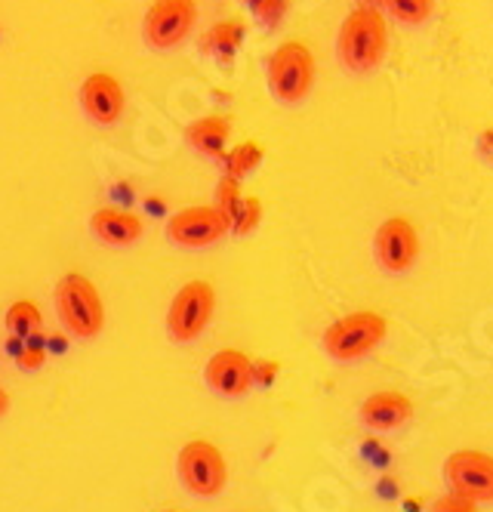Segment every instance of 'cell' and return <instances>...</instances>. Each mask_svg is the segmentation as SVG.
Returning a JSON list of instances; mask_svg holds the SVG:
<instances>
[{
	"label": "cell",
	"instance_id": "1",
	"mask_svg": "<svg viewBox=\"0 0 493 512\" xmlns=\"http://www.w3.org/2000/svg\"><path fill=\"white\" fill-rule=\"evenodd\" d=\"M389 53V19L376 7H355L336 31V59L352 75H370Z\"/></svg>",
	"mask_w": 493,
	"mask_h": 512
},
{
	"label": "cell",
	"instance_id": "2",
	"mask_svg": "<svg viewBox=\"0 0 493 512\" xmlns=\"http://www.w3.org/2000/svg\"><path fill=\"white\" fill-rule=\"evenodd\" d=\"M56 312L74 340H96L105 327V306L90 278L71 272L56 284Z\"/></svg>",
	"mask_w": 493,
	"mask_h": 512
},
{
	"label": "cell",
	"instance_id": "3",
	"mask_svg": "<svg viewBox=\"0 0 493 512\" xmlns=\"http://www.w3.org/2000/svg\"><path fill=\"white\" fill-rule=\"evenodd\" d=\"M389 334V321L373 312V309H361V312H349L343 318H336L324 337L321 346L333 361H361L364 355H370L379 343Z\"/></svg>",
	"mask_w": 493,
	"mask_h": 512
},
{
	"label": "cell",
	"instance_id": "4",
	"mask_svg": "<svg viewBox=\"0 0 493 512\" xmlns=\"http://www.w3.org/2000/svg\"><path fill=\"white\" fill-rule=\"evenodd\" d=\"M265 81H269V93L281 105H299L315 87V56L302 41H284L269 56V68H265Z\"/></svg>",
	"mask_w": 493,
	"mask_h": 512
},
{
	"label": "cell",
	"instance_id": "5",
	"mask_svg": "<svg viewBox=\"0 0 493 512\" xmlns=\"http://www.w3.org/2000/svg\"><path fill=\"white\" fill-rule=\"evenodd\" d=\"M176 475L188 494L216 497L225 491V482H229V466H225V457L216 445L204 442V438H195V442H188L179 451Z\"/></svg>",
	"mask_w": 493,
	"mask_h": 512
},
{
	"label": "cell",
	"instance_id": "6",
	"mask_svg": "<svg viewBox=\"0 0 493 512\" xmlns=\"http://www.w3.org/2000/svg\"><path fill=\"white\" fill-rule=\"evenodd\" d=\"M216 290L207 281H188L176 290L167 309V334L173 343H195L213 318Z\"/></svg>",
	"mask_w": 493,
	"mask_h": 512
},
{
	"label": "cell",
	"instance_id": "7",
	"mask_svg": "<svg viewBox=\"0 0 493 512\" xmlns=\"http://www.w3.org/2000/svg\"><path fill=\"white\" fill-rule=\"evenodd\" d=\"M167 241L185 250H207L232 232V219L219 213L213 204L182 207L167 219Z\"/></svg>",
	"mask_w": 493,
	"mask_h": 512
},
{
	"label": "cell",
	"instance_id": "8",
	"mask_svg": "<svg viewBox=\"0 0 493 512\" xmlns=\"http://www.w3.org/2000/svg\"><path fill=\"white\" fill-rule=\"evenodd\" d=\"M195 0H155L142 19V41L151 50H176L195 28Z\"/></svg>",
	"mask_w": 493,
	"mask_h": 512
},
{
	"label": "cell",
	"instance_id": "9",
	"mask_svg": "<svg viewBox=\"0 0 493 512\" xmlns=\"http://www.w3.org/2000/svg\"><path fill=\"white\" fill-rule=\"evenodd\" d=\"M441 475L450 485V494H460L472 503H493V454L453 451L444 460Z\"/></svg>",
	"mask_w": 493,
	"mask_h": 512
},
{
	"label": "cell",
	"instance_id": "10",
	"mask_svg": "<svg viewBox=\"0 0 493 512\" xmlns=\"http://www.w3.org/2000/svg\"><path fill=\"white\" fill-rule=\"evenodd\" d=\"M373 253L389 275H404L420 256V235L407 216H389L373 235Z\"/></svg>",
	"mask_w": 493,
	"mask_h": 512
},
{
	"label": "cell",
	"instance_id": "11",
	"mask_svg": "<svg viewBox=\"0 0 493 512\" xmlns=\"http://www.w3.org/2000/svg\"><path fill=\"white\" fill-rule=\"evenodd\" d=\"M204 383L219 398H244L256 386V361L238 349H222L207 361Z\"/></svg>",
	"mask_w": 493,
	"mask_h": 512
},
{
	"label": "cell",
	"instance_id": "12",
	"mask_svg": "<svg viewBox=\"0 0 493 512\" xmlns=\"http://www.w3.org/2000/svg\"><path fill=\"white\" fill-rule=\"evenodd\" d=\"M81 108L84 115L96 124V127H111L118 124L121 115H124V105H127V96H124V87L118 78L105 75V71H96L90 75L84 84H81Z\"/></svg>",
	"mask_w": 493,
	"mask_h": 512
},
{
	"label": "cell",
	"instance_id": "13",
	"mask_svg": "<svg viewBox=\"0 0 493 512\" xmlns=\"http://www.w3.org/2000/svg\"><path fill=\"white\" fill-rule=\"evenodd\" d=\"M413 417V401L404 392L383 389L361 401V423L370 432H395Z\"/></svg>",
	"mask_w": 493,
	"mask_h": 512
},
{
	"label": "cell",
	"instance_id": "14",
	"mask_svg": "<svg viewBox=\"0 0 493 512\" xmlns=\"http://www.w3.org/2000/svg\"><path fill=\"white\" fill-rule=\"evenodd\" d=\"M142 219L124 207H102L90 216V232L105 247H133L142 238Z\"/></svg>",
	"mask_w": 493,
	"mask_h": 512
},
{
	"label": "cell",
	"instance_id": "15",
	"mask_svg": "<svg viewBox=\"0 0 493 512\" xmlns=\"http://www.w3.org/2000/svg\"><path fill=\"white\" fill-rule=\"evenodd\" d=\"M229 136H232V124L225 115H207L195 124H188L185 130V142L192 145V149L207 158V161H219L229 152Z\"/></svg>",
	"mask_w": 493,
	"mask_h": 512
},
{
	"label": "cell",
	"instance_id": "16",
	"mask_svg": "<svg viewBox=\"0 0 493 512\" xmlns=\"http://www.w3.org/2000/svg\"><path fill=\"white\" fill-rule=\"evenodd\" d=\"M244 22L241 19H222L216 22L204 38H201V50L216 56L222 65H229L238 53V47L244 44Z\"/></svg>",
	"mask_w": 493,
	"mask_h": 512
},
{
	"label": "cell",
	"instance_id": "17",
	"mask_svg": "<svg viewBox=\"0 0 493 512\" xmlns=\"http://www.w3.org/2000/svg\"><path fill=\"white\" fill-rule=\"evenodd\" d=\"M7 334L13 337V340H19V343H31L37 334H41V324H44V318H41V309H37L31 300H19V303H13L10 309H7Z\"/></svg>",
	"mask_w": 493,
	"mask_h": 512
},
{
	"label": "cell",
	"instance_id": "18",
	"mask_svg": "<svg viewBox=\"0 0 493 512\" xmlns=\"http://www.w3.org/2000/svg\"><path fill=\"white\" fill-rule=\"evenodd\" d=\"M379 10H383L386 19L416 28L426 25L435 13V0H379Z\"/></svg>",
	"mask_w": 493,
	"mask_h": 512
},
{
	"label": "cell",
	"instance_id": "19",
	"mask_svg": "<svg viewBox=\"0 0 493 512\" xmlns=\"http://www.w3.org/2000/svg\"><path fill=\"white\" fill-rule=\"evenodd\" d=\"M222 164H225V176L241 182L244 176H250L262 164V145L259 142H241L232 152H225Z\"/></svg>",
	"mask_w": 493,
	"mask_h": 512
},
{
	"label": "cell",
	"instance_id": "20",
	"mask_svg": "<svg viewBox=\"0 0 493 512\" xmlns=\"http://www.w3.org/2000/svg\"><path fill=\"white\" fill-rule=\"evenodd\" d=\"M241 4L250 10V16H253L265 31H275V28L284 22L287 10H290V0H241Z\"/></svg>",
	"mask_w": 493,
	"mask_h": 512
},
{
	"label": "cell",
	"instance_id": "21",
	"mask_svg": "<svg viewBox=\"0 0 493 512\" xmlns=\"http://www.w3.org/2000/svg\"><path fill=\"white\" fill-rule=\"evenodd\" d=\"M241 201H244V195H241V182L232 179V176H222V179H219V186H216V204H213V207H216L219 213H225L229 219H235Z\"/></svg>",
	"mask_w": 493,
	"mask_h": 512
},
{
	"label": "cell",
	"instance_id": "22",
	"mask_svg": "<svg viewBox=\"0 0 493 512\" xmlns=\"http://www.w3.org/2000/svg\"><path fill=\"white\" fill-rule=\"evenodd\" d=\"M259 216H262V204L256 198H244L235 219H232V232L235 235H250L259 226Z\"/></svg>",
	"mask_w": 493,
	"mask_h": 512
},
{
	"label": "cell",
	"instance_id": "23",
	"mask_svg": "<svg viewBox=\"0 0 493 512\" xmlns=\"http://www.w3.org/2000/svg\"><path fill=\"white\" fill-rule=\"evenodd\" d=\"M429 512H478V503H472L460 494H444L432 503Z\"/></svg>",
	"mask_w": 493,
	"mask_h": 512
},
{
	"label": "cell",
	"instance_id": "24",
	"mask_svg": "<svg viewBox=\"0 0 493 512\" xmlns=\"http://www.w3.org/2000/svg\"><path fill=\"white\" fill-rule=\"evenodd\" d=\"M44 361H47V355H44V349L37 346L34 340H31V343H25V349L19 352V368H22V371H37Z\"/></svg>",
	"mask_w": 493,
	"mask_h": 512
},
{
	"label": "cell",
	"instance_id": "25",
	"mask_svg": "<svg viewBox=\"0 0 493 512\" xmlns=\"http://www.w3.org/2000/svg\"><path fill=\"white\" fill-rule=\"evenodd\" d=\"M10 411V395L4 392V389H0V417H4Z\"/></svg>",
	"mask_w": 493,
	"mask_h": 512
},
{
	"label": "cell",
	"instance_id": "26",
	"mask_svg": "<svg viewBox=\"0 0 493 512\" xmlns=\"http://www.w3.org/2000/svg\"><path fill=\"white\" fill-rule=\"evenodd\" d=\"M164 512H176V509H164Z\"/></svg>",
	"mask_w": 493,
	"mask_h": 512
}]
</instances>
